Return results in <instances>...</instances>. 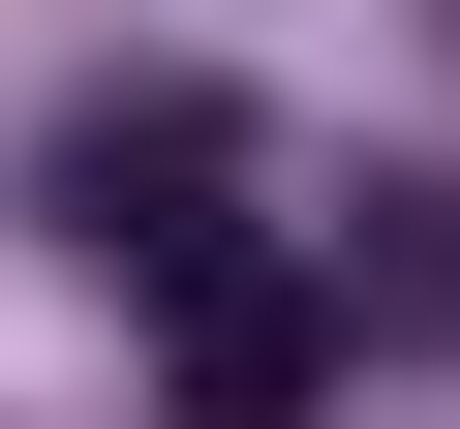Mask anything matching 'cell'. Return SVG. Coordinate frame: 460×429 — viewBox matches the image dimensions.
Here are the masks:
<instances>
[{
	"mask_svg": "<svg viewBox=\"0 0 460 429\" xmlns=\"http://www.w3.org/2000/svg\"><path fill=\"white\" fill-rule=\"evenodd\" d=\"M307 368H338V307H307V276H246V246L154 276V398H184V429H307Z\"/></svg>",
	"mask_w": 460,
	"mask_h": 429,
	"instance_id": "7a4b0ae2",
	"label": "cell"
},
{
	"mask_svg": "<svg viewBox=\"0 0 460 429\" xmlns=\"http://www.w3.org/2000/svg\"><path fill=\"white\" fill-rule=\"evenodd\" d=\"M307 307H338L368 368H429V337H460V184H338V246H307Z\"/></svg>",
	"mask_w": 460,
	"mask_h": 429,
	"instance_id": "3957f363",
	"label": "cell"
},
{
	"mask_svg": "<svg viewBox=\"0 0 460 429\" xmlns=\"http://www.w3.org/2000/svg\"><path fill=\"white\" fill-rule=\"evenodd\" d=\"M62 246L93 276H215V92H93L62 123Z\"/></svg>",
	"mask_w": 460,
	"mask_h": 429,
	"instance_id": "6da1fadb",
	"label": "cell"
}]
</instances>
